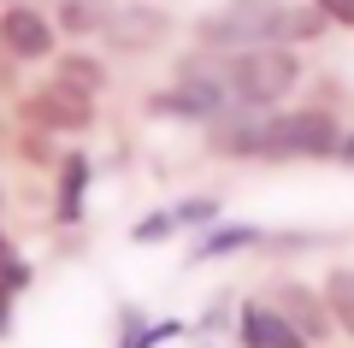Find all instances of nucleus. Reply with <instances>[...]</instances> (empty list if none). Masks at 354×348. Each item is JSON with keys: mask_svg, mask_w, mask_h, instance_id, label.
<instances>
[{"mask_svg": "<svg viewBox=\"0 0 354 348\" xmlns=\"http://www.w3.org/2000/svg\"><path fill=\"white\" fill-rule=\"evenodd\" d=\"M153 112H171V118H189V125H213L218 112H230V89L218 71H207V59H183L177 65V89L148 100Z\"/></svg>", "mask_w": 354, "mask_h": 348, "instance_id": "nucleus-4", "label": "nucleus"}, {"mask_svg": "<svg viewBox=\"0 0 354 348\" xmlns=\"http://www.w3.org/2000/svg\"><path fill=\"white\" fill-rule=\"evenodd\" d=\"M0 48L12 53V59H48L53 53V24L36 6H12V12H0Z\"/></svg>", "mask_w": 354, "mask_h": 348, "instance_id": "nucleus-7", "label": "nucleus"}, {"mask_svg": "<svg viewBox=\"0 0 354 348\" xmlns=\"http://www.w3.org/2000/svg\"><path fill=\"white\" fill-rule=\"evenodd\" d=\"M242 342H248V348H307V336L295 331L278 307L248 301V307H242Z\"/></svg>", "mask_w": 354, "mask_h": 348, "instance_id": "nucleus-8", "label": "nucleus"}, {"mask_svg": "<svg viewBox=\"0 0 354 348\" xmlns=\"http://www.w3.org/2000/svg\"><path fill=\"white\" fill-rule=\"evenodd\" d=\"M325 24H330V18L319 12V6H301V12L283 18V42H319V36H325Z\"/></svg>", "mask_w": 354, "mask_h": 348, "instance_id": "nucleus-15", "label": "nucleus"}, {"mask_svg": "<svg viewBox=\"0 0 354 348\" xmlns=\"http://www.w3.org/2000/svg\"><path fill=\"white\" fill-rule=\"evenodd\" d=\"M0 260H6V237H0Z\"/></svg>", "mask_w": 354, "mask_h": 348, "instance_id": "nucleus-20", "label": "nucleus"}, {"mask_svg": "<svg viewBox=\"0 0 354 348\" xmlns=\"http://www.w3.org/2000/svg\"><path fill=\"white\" fill-rule=\"evenodd\" d=\"M171 230H177V224H171V212H148V219H142L136 230H130V237H136V242H165Z\"/></svg>", "mask_w": 354, "mask_h": 348, "instance_id": "nucleus-16", "label": "nucleus"}, {"mask_svg": "<svg viewBox=\"0 0 354 348\" xmlns=\"http://www.w3.org/2000/svg\"><path fill=\"white\" fill-rule=\"evenodd\" d=\"M225 89H230V107H248V112H272L295 83H301V59H295L283 42H266V48H242L225 59Z\"/></svg>", "mask_w": 354, "mask_h": 348, "instance_id": "nucleus-1", "label": "nucleus"}, {"mask_svg": "<svg viewBox=\"0 0 354 348\" xmlns=\"http://www.w3.org/2000/svg\"><path fill=\"white\" fill-rule=\"evenodd\" d=\"M283 18H290V6H283V0H225V6H218V12L195 30V36H201V48L242 53V48L283 42Z\"/></svg>", "mask_w": 354, "mask_h": 348, "instance_id": "nucleus-2", "label": "nucleus"}, {"mask_svg": "<svg viewBox=\"0 0 354 348\" xmlns=\"http://www.w3.org/2000/svg\"><path fill=\"white\" fill-rule=\"evenodd\" d=\"M266 125H272V112L230 107L207 125V148L225 154V160H266Z\"/></svg>", "mask_w": 354, "mask_h": 348, "instance_id": "nucleus-5", "label": "nucleus"}, {"mask_svg": "<svg viewBox=\"0 0 354 348\" xmlns=\"http://www.w3.org/2000/svg\"><path fill=\"white\" fill-rule=\"evenodd\" d=\"M53 83L77 89V95H101V89H106V65H101V59H88V53H65L59 71H53Z\"/></svg>", "mask_w": 354, "mask_h": 348, "instance_id": "nucleus-11", "label": "nucleus"}, {"mask_svg": "<svg viewBox=\"0 0 354 348\" xmlns=\"http://www.w3.org/2000/svg\"><path fill=\"white\" fill-rule=\"evenodd\" d=\"M30 118H41L48 130H88V95H77L65 83H48L30 100Z\"/></svg>", "mask_w": 354, "mask_h": 348, "instance_id": "nucleus-9", "label": "nucleus"}, {"mask_svg": "<svg viewBox=\"0 0 354 348\" xmlns=\"http://www.w3.org/2000/svg\"><path fill=\"white\" fill-rule=\"evenodd\" d=\"M313 6L330 18V24H354V0H313Z\"/></svg>", "mask_w": 354, "mask_h": 348, "instance_id": "nucleus-19", "label": "nucleus"}, {"mask_svg": "<svg viewBox=\"0 0 354 348\" xmlns=\"http://www.w3.org/2000/svg\"><path fill=\"white\" fill-rule=\"evenodd\" d=\"M171 18L160 6H106L101 12V36L106 48H124V53H142V48H160Z\"/></svg>", "mask_w": 354, "mask_h": 348, "instance_id": "nucleus-6", "label": "nucleus"}, {"mask_svg": "<svg viewBox=\"0 0 354 348\" xmlns=\"http://www.w3.org/2000/svg\"><path fill=\"white\" fill-rule=\"evenodd\" d=\"M278 313L295 324V331L307 336V342H319V336H330V307L313 295V289L301 284H278Z\"/></svg>", "mask_w": 354, "mask_h": 348, "instance_id": "nucleus-10", "label": "nucleus"}, {"mask_svg": "<svg viewBox=\"0 0 354 348\" xmlns=\"http://www.w3.org/2000/svg\"><path fill=\"white\" fill-rule=\"evenodd\" d=\"M325 154H342V125L319 107L301 112H278L266 125V160H325Z\"/></svg>", "mask_w": 354, "mask_h": 348, "instance_id": "nucleus-3", "label": "nucleus"}, {"mask_svg": "<svg viewBox=\"0 0 354 348\" xmlns=\"http://www.w3.org/2000/svg\"><path fill=\"white\" fill-rule=\"evenodd\" d=\"M30 284V266L24 260H0V295H18Z\"/></svg>", "mask_w": 354, "mask_h": 348, "instance_id": "nucleus-17", "label": "nucleus"}, {"mask_svg": "<svg viewBox=\"0 0 354 348\" xmlns=\"http://www.w3.org/2000/svg\"><path fill=\"white\" fill-rule=\"evenodd\" d=\"M325 307H330V324H342V331L354 336V272L348 266L325 277Z\"/></svg>", "mask_w": 354, "mask_h": 348, "instance_id": "nucleus-12", "label": "nucleus"}, {"mask_svg": "<svg viewBox=\"0 0 354 348\" xmlns=\"http://www.w3.org/2000/svg\"><path fill=\"white\" fill-rule=\"evenodd\" d=\"M213 212H218V201H183V207H171V224H195V219H213Z\"/></svg>", "mask_w": 354, "mask_h": 348, "instance_id": "nucleus-18", "label": "nucleus"}, {"mask_svg": "<svg viewBox=\"0 0 354 348\" xmlns=\"http://www.w3.org/2000/svg\"><path fill=\"white\" fill-rule=\"evenodd\" d=\"M83 183H88V160H83V154H71V160H65V177H59V219L65 224L83 212Z\"/></svg>", "mask_w": 354, "mask_h": 348, "instance_id": "nucleus-14", "label": "nucleus"}, {"mask_svg": "<svg viewBox=\"0 0 354 348\" xmlns=\"http://www.w3.org/2000/svg\"><path fill=\"white\" fill-rule=\"evenodd\" d=\"M254 237H260L254 224H218V230H207V237L195 242V260H218V254H230V248H248Z\"/></svg>", "mask_w": 354, "mask_h": 348, "instance_id": "nucleus-13", "label": "nucleus"}]
</instances>
